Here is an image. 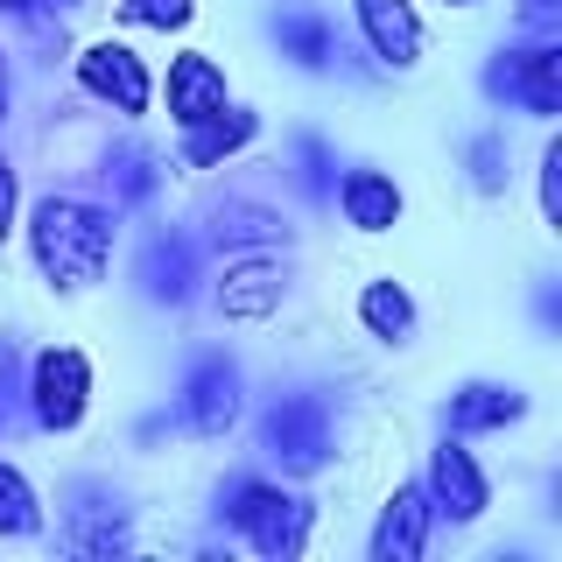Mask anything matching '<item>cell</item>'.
<instances>
[{
  "label": "cell",
  "instance_id": "9",
  "mask_svg": "<svg viewBox=\"0 0 562 562\" xmlns=\"http://www.w3.org/2000/svg\"><path fill=\"white\" fill-rule=\"evenodd\" d=\"M57 541H64L70 555H92V562H113V555L134 549L127 514H120V499L105 485H70V514L57 527Z\"/></svg>",
  "mask_w": 562,
  "mask_h": 562
},
{
  "label": "cell",
  "instance_id": "13",
  "mask_svg": "<svg viewBox=\"0 0 562 562\" xmlns=\"http://www.w3.org/2000/svg\"><path fill=\"white\" fill-rule=\"evenodd\" d=\"M351 14H359L366 49H373L386 70H408L422 57V14H415V0H351Z\"/></svg>",
  "mask_w": 562,
  "mask_h": 562
},
{
  "label": "cell",
  "instance_id": "21",
  "mask_svg": "<svg viewBox=\"0 0 562 562\" xmlns=\"http://www.w3.org/2000/svg\"><path fill=\"white\" fill-rule=\"evenodd\" d=\"M359 324L373 330L380 345H401L415 330V295L401 289V281H386V274L366 281V289H359Z\"/></svg>",
  "mask_w": 562,
  "mask_h": 562
},
{
  "label": "cell",
  "instance_id": "6",
  "mask_svg": "<svg viewBox=\"0 0 562 562\" xmlns=\"http://www.w3.org/2000/svg\"><path fill=\"white\" fill-rule=\"evenodd\" d=\"M422 492H429V514L450 520V527H471L492 506V479L479 471V457L464 450V436L443 429V443L429 450V479H422Z\"/></svg>",
  "mask_w": 562,
  "mask_h": 562
},
{
  "label": "cell",
  "instance_id": "1",
  "mask_svg": "<svg viewBox=\"0 0 562 562\" xmlns=\"http://www.w3.org/2000/svg\"><path fill=\"white\" fill-rule=\"evenodd\" d=\"M113 239H120V211L49 190L29 204V260L49 289H92L113 268Z\"/></svg>",
  "mask_w": 562,
  "mask_h": 562
},
{
  "label": "cell",
  "instance_id": "18",
  "mask_svg": "<svg viewBox=\"0 0 562 562\" xmlns=\"http://www.w3.org/2000/svg\"><path fill=\"white\" fill-rule=\"evenodd\" d=\"M211 239L239 246V254H274V246L289 239V225H281V211L254 204V198H225L218 211H211Z\"/></svg>",
  "mask_w": 562,
  "mask_h": 562
},
{
  "label": "cell",
  "instance_id": "28",
  "mask_svg": "<svg viewBox=\"0 0 562 562\" xmlns=\"http://www.w3.org/2000/svg\"><path fill=\"white\" fill-rule=\"evenodd\" d=\"M555 8H562V0H527V22L549 29V22H555Z\"/></svg>",
  "mask_w": 562,
  "mask_h": 562
},
{
  "label": "cell",
  "instance_id": "27",
  "mask_svg": "<svg viewBox=\"0 0 562 562\" xmlns=\"http://www.w3.org/2000/svg\"><path fill=\"white\" fill-rule=\"evenodd\" d=\"M14 211H22V183H14V162L0 155V246L14 239Z\"/></svg>",
  "mask_w": 562,
  "mask_h": 562
},
{
  "label": "cell",
  "instance_id": "32",
  "mask_svg": "<svg viewBox=\"0 0 562 562\" xmlns=\"http://www.w3.org/2000/svg\"><path fill=\"white\" fill-rule=\"evenodd\" d=\"M0 429H8V408H0Z\"/></svg>",
  "mask_w": 562,
  "mask_h": 562
},
{
  "label": "cell",
  "instance_id": "22",
  "mask_svg": "<svg viewBox=\"0 0 562 562\" xmlns=\"http://www.w3.org/2000/svg\"><path fill=\"white\" fill-rule=\"evenodd\" d=\"M29 535H43V499H35L29 471L0 457V541H29Z\"/></svg>",
  "mask_w": 562,
  "mask_h": 562
},
{
  "label": "cell",
  "instance_id": "7",
  "mask_svg": "<svg viewBox=\"0 0 562 562\" xmlns=\"http://www.w3.org/2000/svg\"><path fill=\"white\" fill-rule=\"evenodd\" d=\"M239 394H246L239 366L225 359V351H198V359H190V373H183L176 422H183L190 436H225V429L239 422Z\"/></svg>",
  "mask_w": 562,
  "mask_h": 562
},
{
  "label": "cell",
  "instance_id": "19",
  "mask_svg": "<svg viewBox=\"0 0 562 562\" xmlns=\"http://www.w3.org/2000/svg\"><path fill=\"white\" fill-rule=\"evenodd\" d=\"M268 35H274V49H281L295 70H330V64H338V29H330L324 14H310V8L274 14Z\"/></svg>",
  "mask_w": 562,
  "mask_h": 562
},
{
  "label": "cell",
  "instance_id": "20",
  "mask_svg": "<svg viewBox=\"0 0 562 562\" xmlns=\"http://www.w3.org/2000/svg\"><path fill=\"white\" fill-rule=\"evenodd\" d=\"M99 183H105V198H113V211H127V204H148L155 198V183H162V169H155V155L148 148H113L99 162Z\"/></svg>",
  "mask_w": 562,
  "mask_h": 562
},
{
  "label": "cell",
  "instance_id": "14",
  "mask_svg": "<svg viewBox=\"0 0 562 562\" xmlns=\"http://www.w3.org/2000/svg\"><path fill=\"white\" fill-rule=\"evenodd\" d=\"M520 415H527V394L520 386H499V380H464L443 401V429L450 436H492V429H514Z\"/></svg>",
  "mask_w": 562,
  "mask_h": 562
},
{
  "label": "cell",
  "instance_id": "30",
  "mask_svg": "<svg viewBox=\"0 0 562 562\" xmlns=\"http://www.w3.org/2000/svg\"><path fill=\"white\" fill-rule=\"evenodd\" d=\"M0 127H8V64H0Z\"/></svg>",
  "mask_w": 562,
  "mask_h": 562
},
{
  "label": "cell",
  "instance_id": "25",
  "mask_svg": "<svg viewBox=\"0 0 562 562\" xmlns=\"http://www.w3.org/2000/svg\"><path fill=\"white\" fill-rule=\"evenodd\" d=\"M471 183H479L485 198H499V190H506V140L499 134H479V140H471Z\"/></svg>",
  "mask_w": 562,
  "mask_h": 562
},
{
  "label": "cell",
  "instance_id": "12",
  "mask_svg": "<svg viewBox=\"0 0 562 562\" xmlns=\"http://www.w3.org/2000/svg\"><path fill=\"white\" fill-rule=\"evenodd\" d=\"M281 295H289V268H281L274 254H239L233 268L218 274V310L239 316V324H260V316H274Z\"/></svg>",
  "mask_w": 562,
  "mask_h": 562
},
{
  "label": "cell",
  "instance_id": "10",
  "mask_svg": "<svg viewBox=\"0 0 562 562\" xmlns=\"http://www.w3.org/2000/svg\"><path fill=\"white\" fill-rule=\"evenodd\" d=\"M134 281H140V295H148V303L183 310L190 295H198V281H204L198 239H190V233H155L148 246H140V260H134Z\"/></svg>",
  "mask_w": 562,
  "mask_h": 562
},
{
  "label": "cell",
  "instance_id": "26",
  "mask_svg": "<svg viewBox=\"0 0 562 562\" xmlns=\"http://www.w3.org/2000/svg\"><path fill=\"white\" fill-rule=\"evenodd\" d=\"M541 218L562 225V140L541 148Z\"/></svg>",
  "mask_w": 562,
  "mask_h": 562
},
{
  "label": "cell",
  "instance_id": "31",
  "mask_svg": "<svg viewBox=\"0 0 562 562\" xmlns=\"http://www.w3.org/2000/svg\"><path fill=\"white\" fill-rule=\"evenodd\" d=\"M443 8H471V0H443Z\"/></svg>",
  "mask_w": 562,
  "mask_h": 562
},
{
  "label": "cell",
  "instance_id": "2",
  "mask_svg": "<svg viewBox=\"0 0 562 562\" xmlns=\"http://www.w3.org/2000/svg\"><path fill=\"white\" fill-rule=\"evenodd\" d=\"M218 527L239 535L260 562H295L310 549V499L303 492H281L274 479L239 471V479L218 485Z\"/></svg>",
  "mask_w": 562,
  "mask_h": 562
},
{
  "label": "cell",
  "instance_id": "15",
  "mask_svg": "<svg viewBox=\"0 0 562 562\" xmlns=\"http://www.w3.org/2000/svg\"><path fill=\"white\" fill-rule=\"evenodd\" d=\"M330 204L345 211L351 233H394L401 225V183L386 169H345L338 190H330Z\"/></svg>",
  "mask_w": 562,
  "mask_h": 562
},
{
  "label": "cell",
  "instance_id": "29",
  "mask_svg": "<svg viewBox=\"0 0 562 562\" xmlns=\"http://www.w3.org/2000/svg\"><path fill=\"white\" fill-rule=\"evenodd\" d=\"M0 14H35V0H0Z\"/></svg>",
  "mask_w": 562,
  "mask_h": 562
},
{
  "label": "cell",
  "instance_id": "24",
  "mask_svg": "<svg viewBox=\"0 0 562 562\" xmlns=\"http://www.w3.org/2000/svg\"><path fill=\"white\" fill-rule=\"evenodd\" d=\"M295 183H303L316 204H330V190H338V155H330L316 134L295 140Z\"/></svg>",
  "mask_w": 562,
  "mask_h": 562
},
{
  "label": "cell",
  "instance_id": "11",
  "mask_svg": "<svg viewBox=\"0 0 562 562\" xmlns=\"http://www.w3.org/2000/svg\"><path fill=\"white\" fill-rule=\"evenodd\" d=\"M429 492L422 485H394V499L380 506V527H373V541H366V555L373 562H422L429 555Z\"/></svg>",
  "mask_w": 562,
  "mask_h": 562
},
{
  "label": "cell",
  "instance_id": "5",
  "mask_svg": "<svg viewBox=\"0 0 562 562\" xmlns=\"http://www.w3.org/2000/svg\"><path fill=\"white\" fill-rule=\"evenodd\" d=\"M485 99L499 105H520L535 120H555L562 113V43L535 35V43H514L485 64Z\"/></svg>",
  "mask_w": 562,
  "mask_h": 562
},
{
  "label": "cell",
  "instance_id": "8",
  "mask_svg": "<svg viewBox=\"0 0 562 562\" xmlns=\"http://www.w3.org/2000/svg\"><path fill=\"white\" fill-rule=\"evenodd\" d=\"M78 92L134 120V113H148V99H155V78H148V64H140L127 43L99 35V43H85V49H78Z\"/></svg>",
  "mask_w": 562,
  "mask_h": 562
},
{
  "label": "cell",
  "instance_id": "3",
  "mask_svg": "<svg viewBox=\"0 0 562 562\" xmlns=\"http://www.w3.org/2000/svg\"><path fill=\"white\" fill-rule=\"evenodd\" d=\"M260 450L274 457L289 479H310V471L330 464V450H338V415H330L324 394H281L268 415H260Z\"/></svg>",
  "mask_w": 562,
  "mask_h": 562
},
{
  "label": "cell",
  "instance_id": "16",
  "mask_svg": "<svg viewBox=\"0 0 562 562\" xmlns=\"http://www.w3.org/2000/svg\"><path fill=\"white\" fill-rule=\"evenodd\" d=\"M225 70L204 57V49H183V57L169 64V120L176 127H198V120L225 113Z\"/></svg>",
  "mask_w": 562,
  "mask_h": 562
},
{
  "label": "cell",
  "instance_id": "4",
  "mask_svg": "<svg viewBox=\"0 0 562 562\" xmlns=\"http://www.w3.org/2000/svg\"><path fill=\"white\" fill-rule=\"evenodd\" d=\"M22 408L35 429L49 436H70L92 408V359H85L78 345H49L29 359V380H22Z\"/></svg>",
  "mask_w": 562,
  "mask_h": 562
},
{
  "label": "cell",
  "instance_id": "23",
  "mask_svg": "<svg viewBox=\"0 0 562 562\" xmlns=\"http://www.w3.org/2000/svg\"><path fill=\"white\" fill-rule=\"evenodd\" d=\"M120 22L127 29H162V35H183L198 22V0H120Z\"/></svg>",
  "mask_w": 562,
  "mask_h": 562
},
{
  "label": "cell",
  "instance_id": "17",
  "mask_svg": "<svg viewBox=\"0 0 562 562\" xmlns=\"http://www.w3.org/2000/svg\"><path fill=\"white\" fill-rule=\"evenodd\" d=\"M254 134H260V113L225 105V113H211V120H198V127H183V162H190V169H218V162H233L239 148H254Z\"/></svg>",
  "mask_w": 562,
  "mask_h": 562
}]
</instances>
